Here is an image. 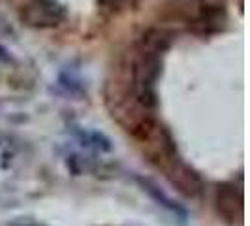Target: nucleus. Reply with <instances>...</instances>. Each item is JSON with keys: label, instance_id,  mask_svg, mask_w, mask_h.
Returning a JSON list of instances; mask_svg holds the SVG:
<instances>
[{"label": "nucleus", "instance_id": "nucleus-1", "mask_svg": "<svg viewBox=\"0 0 250 226\" xmlns=\"http://www.w3.org/2000/svg\"><path fill=\"white\" fill-rule=\"evenodd\" d=\"M66 17L68 10L59 0H26L19 12V19L23 25L40 30L62 25Z\"/></svg>", "mask_w": 250, "mask_h": 226}, {"label": "nucleus", "instance_id": "nucleus-4", "mask_svg": "<svg viewBox=\"0 0 250 226\" xmlns=\"http://www.w3.org/2000/svg\"><path fill=\"white\" fill-rule=\"evenodd\" d=\"M138 183L141 185V188H143V190L149 194L152 200L158 202V203H160L162 207H166L167 211L179 215V217H183V219L188 215L187 209H185L183 205H179L173 198H169V196H167V194H166V192H164L162 188L158 187V185H156L152 179H149V177H138Z\"/></svg>", "mask_w": 250, "mask_h": 226}, {"label": "nucleus", "instance_id": "nucleus-3", "mask_svg": "<svg viewBox=\"0 0 250 226\" xmlns=\"http://www.w3.org/2000/svg\"><path fill=\"white\" fill-rule=\"evenodd\" d=\"M216 209L226 223L235 225L243 219V188L235 183H222L216 190Z\"/></svg>", "mask_w": 250, "mask_h": 226}, {"label": "nucleus", "instance_id": "nucleus-6", "mask_svg": "<svg viewBox=\"0 0 250 226\" xmlns=\"http://www.w3.org/2000/svg\"><path fill=\"white\" fill-rule=\"evenodd\" d=\"M130 4V0H98L102 12L105 13H119L126 10V6Z\"/></svg>", "mask_w": 250, "mask_h": 226}, {"label": "nucleus", "instance_id": "nucleus-5", "mask_svg": "<svg viewBox=\"0 0 250 226\" xmlns=\"http://www.w3.org/2000/svg\"><path fill=\"white\" fill-rule=\"evenodd\" d=\"M59 85H61L66 92H72V94L81 92V81H79V79H75L72 74H66V72H62L61 77H59Z\"/></svg>", "mask_w": 250, "mask_h": 226}, {"label": "nucleus", "instance_id": "nucleus-7", "mask_svg": "<svg viewBox=\"0 0 250 226\" xmlns=\"http://www.w3.org/2000/svg\"><path fill=\"white\" fill-rule=\"evenodd\" d=\"M25 226H32V225H25Z\"/></svg>", "mask_w": 250, "mask_h": 226}, {"label": "nucleus", "instance_id": "nucleus-2", "mask_svg": "<svg viewBox=\"0 0 250 226\" xmlns=\"http://www.w3.org/2000/svg\"><path fill=\"white\" fill-rule=\"evenodd\" d=\"M160 168L167 176V179L171 181V185L177 187V190L183 192L185 196L196 198V196L201 194V190H203L201 177L198 176V172L194 168H190L187 162H183V158L179 155L169 158V160H166Z\"/></svg>", "mask_w": 250, "mask_h": 226}]
</instances>
